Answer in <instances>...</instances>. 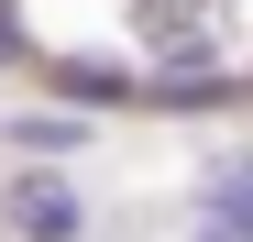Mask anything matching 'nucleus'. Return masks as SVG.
<instances>
[{
  "mask_svg": "<svg viewBox=\"0 0 253 242\" xmlns=\"http://www.w3.org/2000/svg\"><path fill=\"white\" fill-rule=\"evenodd\" d=\"M0 132H11L22 154H88V121L77 110H22V121H0Z\"/></svg>",
  "mask_w": 253,
  "mask_h": 242,
  "instance_id": "f03ea898",
  "label": "nucleus"
},
{
  "mask_svg": "<svg viewBox=\"0 0 253 242\" xmlns=\"http://www.w3.org/2000/svg\"><path fill=\"white\" fill-rule=\"evenodd\" d=\"M198 242H253L242 220H220V209H198Z\"/></svg>",
  "mask_w": 253,
  "mask_h": 242,
  "instance_id": "39448f33",
  "label": "nucleus"
},
{
  "mask_svg": "<svg viewBox=\"0 0 253 242\" xmlns=\"http://www.w3.org/2000/svg\"><path fill=\"white\" fill-rule=\"evenodd\" d=\"M0 231H11V242H88V198H77V176L22 165L11 187H0Z\"/></svg>",
  "mask_w": 253,
  "mask_h": 242,
  "instance_id": "f257e3e1",
  "label": "nucleus"
},
{
  "mask_svg": "<svg viewBox=\"0 0 253 242\" xmlns=\"http://www.w3.org/2000/svg\"><path fill=\"white\" fill-rule=\"evenodd\" d=\"M209 209H220V220H242V231H253V165H242V154H231L220 176H209Z\"/></svg>",
  "mask_w": 253,
  "mask_h": 242,
  "instance_id": "20e7f679",
  "label": "nucleus"
},
{
  "mask_svg": "<svg viewBox=\"0 0 253 242\" xmlns=\"http://www.w3.org/2000/svg\"><path fill=\"white\" fill-rule=\"evenodd\" d=\"M55 88L66 99H143V77H121V66H55Z\"/></svg>",
  "mask_w": 253,
  "mask_h": 242,
  "instance_id": "7ed1b4c3",
  "label": "nucleus"
}]
</instances>
